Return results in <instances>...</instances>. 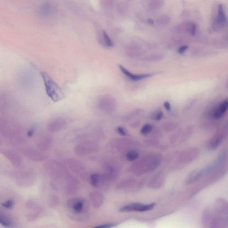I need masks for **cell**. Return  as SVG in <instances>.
Segmentation results:
<instances>
[{
    "instance_id": "15",
    "label": "cell",
    "mask_w": 228,
    "mask_h": 228,
    "mask_svg": "<svg viewBox=\"0 0 228 228\" xmlns=\"http://www.w3.org/2000/svg\"><path fill=\"white\" fill-rule=\"evenodd\" d=\"M127 159L129 161L135 160L139 157V153L135 151H131L127 154Z\"/></svg>"
},
{
    "instance_id": "8",
    "label": "cell",
    "mask_w": 228,
    "mask_h": 228,
    "mask_svg": "<svg viewBox=\"0 0 228 228\" xmlns=\"http://www.w3.org/2000/svg\"><path fill=\"white\" fill-rule=\"evenodd\" d=\"M54 11H55L53 6L50 3L47 2L44 4L41 7L40 12L43 16L49 17L53 14Z\"/></svg>"
},
{
    "instance_id": "23",
    "label": "cell",
    "mask_w": 228,
    "mask_h": 228,
    "mask_svg": "<svg viewBox=\"0 0 228 228\" xmlns=\"http://www.w3.org/2000/svg\"><path fill=\"white\" fill-rule=\"evenodd\" d=\"M117 131L119 132V133H120L122 135L125 136V135H126V132H125V129H124V128H122V127H118L117 128Z\"/></svg>"
},
{
    "instance_id": "12",
    "label": "cell",
    "mask_w": 228,
    "mask_h": 228,
    "mask_svg": "<svg viewBox=\"0 0 228 228\" xmlns=\"http://www.w3.org/2000/svg\"><path fill=\"white\" fill-rule=\"evenodd\" d=\"M0 224L6 227H10L11 226V221L7 216L0 213Z\"/></svg>"
},
{
    "instance_id": "20",
    "label": "cell",
    "mask_w": 228,
    "mask_h": 228,
    "mask_svg": "<svg viewBox=\"0 0 228 228\" xmlns=\"http://www.w3.org/2000/svg\"><path fill=\"white\" fill-rule=\"evenodd\" d=\"M196 31V24L193 23H191L190 25V32L192 35H195Z\"/></svg>"
},
{
    "instance_id": "6",
    "label": "cell",
    "mask_w": 228,
    "mask_h": 228,
    "mask_svg": "<svg viewBox=\"0 0 228 228\" xmlns=\"http://www.w3.org/2000/svg\"><path fill=\"white\" fill-rule=\"evenodd\" d=\"M118 67H119L120 71L127 78H129L131 81H134V82L140 81V80H142V79L152 77L154 75V74H152V73L135 75V74H132V72L128 71V69H126L124 66H122L121 64L119 65Z\"/></svg>"
},
{
    "instance_id": "3",
    "label": "cell",
    "mask_w": 228,
    "mask_h": 228,
    "mask_svg": "<svg viewBox=\"0 0 228 228\" xmlns=\"http://www.w3.org/2000/svg\"><path fill=\"white\" fill-rule=\"evenodd\" d=\"M227 23L226 17L225 15L223 6L220 4L218 7V14L213 24V29L216 30H221L224 28Z\"/></svg>"
},
{
    "instance_id": "18",
    "label": "cell",
    "mask_w": 228,
    "mask_h": 228,
    "mask_svg": "<svg viewBox=\"0 0 228 228\" xmlns=\"http://www.w3.org/2000/svg\"><path fill=\"white\" fill-rule=\"evenodd\" d=\"M170 18L167 16H163L159 19V22L163 24H167L169 22Z\"/></svg>"
},
{
    "instance_id": "4",
    "label": "cell",
    "mask_w": 228,
    "mask_h": 228,
    "mask_svg": "<svg viewBox=\"0 0 228 228\" xmlns=\"http://www.w3.org/2000/svg\"><path fill=\"white\" fill-rule=\"evenodd\" d=\"M155 205V204L152 203L149 204H141L134 203L123 207L120 209L122 212H145L151 210Z\"/></svg>"
},
{
    "instance_id": "26",
    "label": "cell",
    "mask_w": 228,
    "mask_h": 228,
    "mask_svg": "<svg viewBox=\"0 0 228 228\" xmlns=\"http://www.w3.org/2000/svg\"><path fill=\"white\" fill-rule=\"evenodd\" d=\"M34 133V128H32L27 132V136L28 137H31Z\"/></svg>"
},
{
    "instance_id": "22",
    "label": "cell",
    "mask_w": 228,
    "mask_h": 228,
    "mask_svg": "<svg viewBox=\"0 0 228 228\" xmlns=\"http://www.w3.org/2000/svg\"><path fill=\"white\" fill-rule=\"evenodd\" d=\"M163 116V114L162 112L160 111V112L157 113V114L155 116V120L156 121H160L162 118Z\"/></svg>"
},
{
    "instance_id": "17",
    "label": "cell",
    "mask_w": 228,
    "mask_h": 228,
    "mask_svg": "<svg viewBox=\"0 0 228 228\" xmlns=\"http://www.w3.org/2000/svg\"><path fill=\"white\" fill-rule=\"evenodd\" d=\"M14 204V200L10 199L8 200H7L5 202L2 203V205L3 207L5 208L10 209V208H12L13 207Z\"/></svg>"
},
{
    "instance_id": "11",
    "label": "cell",
    "mask_w": 228,
    "mask_h": 228,
    "mask_svg": "<svg viewBox=\"0 0 228 228\" xmlns=\"http://www.w3.org/2000/svg\"><path fill=\"white\" fill-rule=\"evenodd\" d=\"M116 7L119 14L121 15H124L128 11V4L124 1H122L120 2H117L116 5Z\"/></svg>"
},
{
    "instance_id": "27",
    "label": "cell",
    "mask_w": 228,
    "mask_h": 228,
    "mask_svg": "<svg viewBox=\"0 0 228 228\" xmlns=\"http://www.w3.org/2000/svg\"><path fill=\"white\" fill-rule=\"evenodd\" d=\"M147 22H148L149 24H150V25H153L154 24L153 20H152V19H151V18H149V19L147 20Z\"/></svg>"
},
{
    "instance_id": "24",
    "label": "cell",
    "mask_w": 228,
    "mask_h": 228,
    "mask_svg": "<svg viewBox=\"0 0 228 228\" xmlns=\"http://www.w3.org/2000/svg\"><path fill=\"white\" fill-rule=\"evenodd\" d=\"M164 106L167 111H170L171 110V106L170 103L168 101L165 102L164 103Z\"/></svg>"
},
{
    "instance_id": "13",
    "label": "cell",
    "mask_w": 228,
    "mask_h": 228,
    "mask_svg": "<svg viewBox=\"0 0 228 228\" xmlns=\"http://www.w3.org/2000/svg\"><path fill=\"white\" fill-rule=\"evenodd\" d=\"M228 107V101L227 100H226L220 104L217 108L221 113L223 115L227 111Z\"/></svg>"
},
{
    "instance_id": "5",
    "label": "cell",
    "mask_w": 228,
    "mask_h": 228,
    "mask_svg": "<svg viewBox=\"0 0 228 228\" xmlns=\"http://www.w3.org/2000/svg\"><path fill=\"white\" fill-rule=\"evenodd\" d=\"M97 39L99 43L106 48H112L114 46L113 42L103 29H99L98 31Z\"/></svg>"
},
{
    "instance_id": "7",
    "label": "cell",
    "mask_w": 228,
    "mask_h": 228,
    "mask_svg": "<svg viewBox=\"0 0 228 228\" xmlns=\"http://www.w3.org/2000/svg\"><path fill=\"white\" fill-rule=\"evenodd\" d=\"M5 156L13 165L16 167L21 165L22 160L21 156L17 152L9 150L5 153Z\"/></svg>"
},
{
    "instance_id": "21",
    "label": "cell",
    "mask_w": 228,
    "mask_h": 228,
    "mask_svg": "<svg viewBox=\"0 0 228 228\" xmlns=\"http://www.w3.org/2000/svg\"><path fill=\"white\" fill-rule=\"evenodd\" d=\"M188 48H189V46L187 45H184L180 47L179 49L178 50V53L182 55L188 50Z\"/></svg>"
},
{
    "instance_id": "19",
    "label": "cell",
    "mask_w": 228,
    "mask_h": 228,
    "mask_svg": "<svg viewBox=\"0 0 228 228\" xmlns=\"http://www.w3.org/2000/svg\"><path fill=\"white\" fill-rule=\"evenodd\" d=\"M98 178V175H93L91 177V182L92 185L94 186L97 185Z\"/></svg>"
},
{
    "instance_id": "14",
    "label": "cell",
    "mask_w": 228,
    "mask_h": 228,
    "mask_svg": "<svg viewBox=\"0 0 228 228\" xmlns=\"http://www.w3.org/2000/svg\"><path fill=\"white\" fill-rule=\"evenodd\" d=\"M153 129L152 125L149 124H145L142 126L140 130V132L142 135H147L151 132Z\"/></svg>"
},
{
    "instance_id": "1",
    "label": "cell",
    "mask_w": 228,
    "mask_h": 228,
    "mask_svg": "<svg viewBox=\"0 0 228 228\" xmlns=\"http://www.w3.org/2000/svg\"><path fill=\"white\" fill-rule=\"evenodd\" d=\"M41 75L44 83L47 94L53 101L58 102L66 98L61 87L47 73L42 72Z\"/></svg>"
},
{
    "instance_id": "28",
    "label": "cell",
    "mask_w": 228,
    "mask_h": 228,
    "mask_svg": "<svg viewBox=\"0 0 228 228\" xmlns=\"http://www.w3.org/2000/svg\"><path fill=\"white\" fill-rule=\"evenodd\" d=\"M132 0H124V2H125L127 3H128L129 2H131Z\"/></svg>"
},
{
    "instance_id": "16",
    "label": "cell",
    "mask_w": 228,
    "mask_h": 228,
    "mask_svg": "<svg viewBox=\"0 0 228 228\" xmlns=\"http://www.w3.org/2000/svg\"><path fill=\"white\" fill-rule=\"evenodd\" d=\"M83 204L81 201H78L74 204L73 205V209L76 213H80L82 211L83 208Z\"/></svg>"
},
{
    "instance_id": "2",
    "label": "cell",
    "mask_w": 228,
    "mask_h": 228,
    "mask_svg": "<svg viewBox=\"0 0 228 228\" xmlns=\"http://www.w3.org/2000/svg\"><path fill=\"white\" fill-rule=\"evenodd\" d=\"M97 106L102 112H112L116 108V101L110 95H103L98 99Z\"/></svg>"
},
{
    "instance_id": "25",
    "label": "cell",
    "mask_w": 228,
    "mask_h": 228,
    "mask_svg": "<svg viewBox=\"0 0 228 228\" xmlns=\"http://www.w3.org/2000/svg\"><path fill=\"white\" fill-rule=\"evenodd\" d=\"M113 224H109L101 225V226H96V228H107L112 227L113 226Z\"/></svg>"
},
{
    "instance_id": "9",
    "label": "cell",
    "mask_w": 228,
    "mask_h": 228,
    "mask_svg": "<svg viewBox=\"0 0 228 228\" xmlns=\"http://www.w3.org/2000/svg\"><path fill=\"white\" fill-rule=\"evenodd\" d=\"M118 0H100L101 7L106 11H111L116 7Z\"/></svg>"
},
{
    "instance_id": "10",
    "label": "cell",
    "mask_w": 228,
    "mask_h": 228,
    "mask_svg": "<svg viewBox=\"0 0 228 228\" xmlns=\"http://www.w3.org/2000/svg\"><path fill=\"white\" fill-rule=\"evenodd\" d=\"M66 123V121L64 119L58 118L53 121L50 124L49 127L50 130H55L57 128H60L64 127Z\"/></svg>"
}]
</instances>
